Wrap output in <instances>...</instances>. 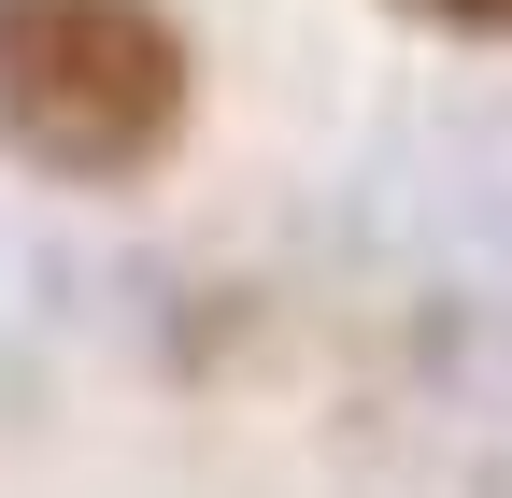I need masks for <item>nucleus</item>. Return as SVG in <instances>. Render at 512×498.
<instances>
[{
    "label": "nucleus",
    "mask_w": 512,
    "mask_h": 498,
    "mask_svg": "<svg viewBox=\"0 0 512 498\" xmlns=\"http://www.w3.org/2000/svg\"><path fill=\"white\" fill-rule=\"evenodd\" d=\"M456 498H512V442H484V456H470V484H456Z\"/></svg>",
    "instance_id": "nucleus-3"
},
{
    "label": "nucleus",
    "mask_w": 512,
    "mask_h": 498,
    "mask_svg": "<svg viewBox=\"0 0 512 498\" xmlns=\"http://www.w3.org/2000/svg\"><path fill=\"white\" fill-rule=\"evenodd\" d=\"M200 129V43L171 0H0V157L72 200L157 185Z\"/></svg>",
    "instance_id": "nucleus-1"
},
{
    "label": "nucleus",
    "mask_w": 512,
    "mask_h": 498,
    "mask_svg": "<svg viewBox=\"0 0 512 498\" xmlns=\"http://www.w3.org/2000/svg\"><path fill=\"white\" fill-rule=\"evenodd\" d=\"M399 29H427V43H498L512 57V0H384Z\"/></svg>",
    "instance_id": "nucleus-2"
}]
</instances>
